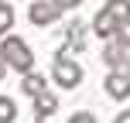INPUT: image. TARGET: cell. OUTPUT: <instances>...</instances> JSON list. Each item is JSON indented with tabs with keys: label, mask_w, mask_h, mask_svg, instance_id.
I'll return each mask as SVG.
<instances>
[{
	"label": "cell",
	"mask_w": 130,
	"mask_h": 123,
	"mask_svg": "<svg viewBox=\"0 0 130 123\" xmlns=\"http://www.w3.org/2000/svg\"><path fill=\"white\" fill-rule=\"evenodd\" d=\"M117 31H120V17L110 10V7H103V10L92 17V34L103 38V41H110V38H117Z\"/></svg>",
	"instance_id": "6"
},
{
	"label": "cell",
	"mask_w": 130,
	"mask_h": 123,
	"mask_svg": "<svg viewBox=\"0 0 130 123\" xmlns=\"http://www.w3.org/2000/svg\"><path fill=\"white\" fill-rule=\"evenodd\" d=\"M106 92H110L113 99H127L130 96V72L113 68L110 75H106Z\"/></svg>",
	"instance_id": "7"
},
{
	"label": "cell",
	"mask_w": 130,
	"mask_h": 123,
	"mask_svg": "<svg viewBox=\"0 0 130 123\" xmlns=\"http://www.w3.org/2000/svg\"><path fill=\"white\" fill-rule=\"evenodd\" d=\"M4 72H7V65H4V62H0V79H4Z\"/></svg>",
	"instance_id": "17"
},
{
	"label": "cell",
	"mask_w": 130,
	"mask_h": 123,
	"mask_svg": "<svg viewBox=\"0 0 130 123\" xmlns=\"http://www.w3.org/2000/svg\"><path fill=\"white\" fill-rule=\"evenodd\" d=\"M45 85H48V82H45V75H41V72H34V68H31V72H24V79H21V89H24L31 99L38 96V92H45Z\"/></svg>",
	"instance_id": "9"
},
{
	"label": "cell",
	"mask_w": 130,
	"mask_h": 123,
	"mask_svg": "<svg viewBox=\"0 0 130 123\" xmlns=\"http://www.w3.org/2000/svg\"><path fill=\"white\" fill-rule=\"evenodd\" d=\"M58 4H62V10H72V7H79L82 0H58Z\"/></svg>",
	"instance_id": "15"
},
{
	"label": "cell",
	"mask_w": 130,
	"mask_h": 123,
	"mask_svg": "<svg viewBox=\"0 0 130 123\" xmlns=\"http://www.w3.org/2000/svg\"><path fill=\"white\" fill-rule=\"evenodd\" d=\"M106 7H110V10L120 17V24L130 17V0H106Z\"/></svg>",
	"instance_id": "12"
},
{
	"label": "cell",
	"mask_w": 130,
	"mask_h": 123,
	"mask_svg": "<svg viewBox=\"0 0 130 123\" xmlns=\"http://www.w3.org/2000/svg\"><path fill=\"white\" fill-rule=\"evenodd\" d=\"M69 123H96V116L86 113V110H79V113H72V116H69Z\"/></svg>",
	"instance_id": "13"
},
{
	"label": "cell",
	"mask_w": 130,
	"mask_h": 123,
	"mask_svg": "<svg viewBox=\"0 0 130 123\" xmlns=\"http://www.w3.org/2000/svg\"><path fill=\"white\" fill-rule=\"evenodd\" d=\"M117 34H120V38H123V41H130V17L123 21V24H120V31H117Z\"/></svg>",
	"instance_id": "14"
},
{
	"label": "cell",
	"mask_w": 130,
	"mask_h": 123,
	"mask_svg": "<svg viewBox=\"0 0 130 123\" xmlns=\"http://www.w3.org/2000/svg\"><path fill=\"white\" fill-rule=\"evenodd\" d=\"M17 120V103L10 96H0V123H14Z\"/></svg>",
	"instance_id": "11"
},
{
	"label": "cell",
	"mask_w": 130,
	"mask_h": 123,
	"mask_svg": "<svg viewBox=\"0 0 130 123\" xmlns=\"http://www.w3.org/2000/svg\"><path fill=\"white\" fill-rule=\"evenodd\" d=\"M113 123H130V110H123V113H120V116L113 120Z\"/></svg>",
	"instance_id": "16"
},
{
	"label": "cell",
	"mask_w": 130,
	"mask_h": 123,
	"mask_svg": "<svg viewBox=\"0 0 130 123\" xmlns=\"http://www.w3.org/2000/svg\"><path fill=\"white\" fill-rule=\"evenodd\" d=\"M89 34H92V24H86V21H72L69 31H65V48H58V55L86 51V45H89Z\"/></svg>",
	"instance_id": "5"
},
{
	"label": "cell",
	"mask_w": 130,
	"mask_h": 123,
	"mask_svg": "<svg viewBox=\"0 0 130 123\" xmlns=\"http://www.w3.org/2000/svg\"><path fill=\"white\" fill-rule=\"evenodd\" d=\"M58 17H62V4H58V0H34V4L27 7V21L38 24V27L55 24Z\"/></svg>",
	"instance_id": "4"
},
{
	"label": "cell",
	"mask_w": 130,
	"mask_h": 123,
	"mask_svg": "<svg viewBox=\"0 0 130 123\" xmlns=\"http://www.w3.org/2000/svg\"><path fill=\"white\" fill-rule=\"evenodd\" d=\"M10 27H14V4L0 0V34H7Z\"/></svg>",
	"instance_id": "10"
},
{
	"label": "cell",
	"mask_w": 130,
	"mask_h": 123,
	"mask_svg": "<svg viewBox=\"0 0 130 123\" xmlns=\"http://www.w3.org/2000/svg\"><path fill=\"white\" fill-rule=\"evenodd\" d=\"M55 113H58V96L55 92H38L34 96V120H52Z\"/></svg>",
	"instance_id": "8"
},
{
	"label": "cell",
	"mask_w": 130,
	"mask_h": 123,
	"mask_svg": "<svg viewBox=\"0 0 130 123\" xmlns=\"http://www.w3.org/2000/svg\"><path fill=\"white\" fill-rule=\"evenodd\" d=\"M38 123H52V120H38Z\"/></svg>",
	"instance_id": "18"
},
{
	"label": "cell",
	"mask_w": 130,
	"mask_h": 123,
	"mask_svg": "<svg viewBox=\"0 0 130 123\" xmlns=\"http://www.w3.org/2000/svg\"><path fill=\"white\" fill-rule=\"evenodd\" d=\"M103 62L110 65V68L130 72V41H123L120 34H117V38H110V41H106V48H103Z\"/></svg>",
	"instance_id": "3"
},
{
	"label": "cell",
	"mask_w": 130,
	"mask_h": 123,
	"mask_svg": "<svg viewBox=\"0 0 130 123\" xmlns=\"http://www.w3.org/2000/svg\"><path fill=\"white\" fill-rule=\"evenodd\" d=\"M52 79L62 85V89H75L82 82V65H79L72 55H55V68H52Z\"/></svg>",
	"instance_id": "2"
},
{
	"label": "cell",
	"mask_w": 130,
	"mask_h": 123,
	"mask_svg": "<svg viewBox=\"0 0 130 123\" xmlns=\"http://www.w3.org/2000/svg\"><path fill=\"white\" fill-rule=\"evenodd\" d=\"M0 62L4 65H10L14 72H31L34 68V51L27 48V41L24 38H17V34H7L4 41H0Z\"/></svg>",
	"instance_id": "1"
}]
</instances>
